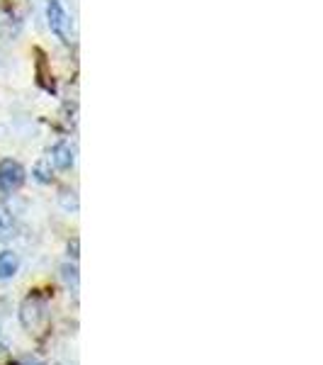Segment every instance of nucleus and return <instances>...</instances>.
<instances>
[{
    "label": "nucleus",
    "instance_id": "obj_5",
    "mask_svg": "<svg viewBox=\"0 0 323 365\" xmlns=\"http://www.w3.org/2000/svg\"><path fill=\"white\" fill-rule=\"evenodd\" d=\"M20 268V258L15 251H0V280H10Z\"/></svg>",
    "mask_w": 323,
    "mask_h": 365
},
{
    "label": "nucleus",
    "instance_id": "obj_3",
    "mask_svg": "<svg viewBox=\"0 0 323 365\" xmlns=\"http://www.w3.org/2000/svg\"><path fill=\"white\" fill-rule=\"evenodd\" d=\"M22 324H25V329H29V331H34V329L39 327V324L46 322V309H44V302L37 297H27L25 304H22Z\"/></svg>",
    "mask_w": 323,
    "mask_h": 365
},
{
    "label": "nucleus",
    "instance_id": "obj_4",
    "mask_svg": "<svg viewBox=\"0 0 323 365\" xmlns=\"http://www.w3.org/2000/svg\"><path fill=\"white\" fill-rule=\"evenodd\" d=\"M49 163H54L58 170H68L73 166V151H70V146L66 144H56L49 149V158H46Z\"/></svg>",
    "mask_w": 323,
    "mask_h": 365
},
{
    "label": "nucleus",
    "instance_id": "obj_1",
    "mask_svg": "<svg viewBox=\"0 0 323 365\" xmlns=\"http://www.w3.org/2000/svg\"><path fill=\"white\" fill-rule=\"evenodd\" d=\"M46 20H49L51 32H54L63 44L75 42L73 20H70L68 10L61 5V0H49V3H46Z\"/></svg>",
    "mask_w": 323,
    "mask_h": 365
},
{
    "label": "nucleus",
    "instance_id": "obj_2",
    "mask_svg": "<svg viewBox=\"0 0 323 365\" xmlns=\"http://www.w3.org/2000/svg\"><path fill=\"white\" fill-rule=\"evenodd\" d=\"M25 185V168L20 166L13 158H5L0 161V190L8 195V192H15Z\"/></svg>",
    "mask_w": 323,
    "mask_h": 365
}]
</instances>
